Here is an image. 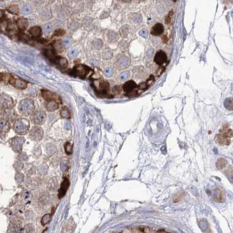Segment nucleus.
I'll list each match as a JSON object with an SVG mask.
<instances>
[{"instance_id":"47","label":"nucleus","mask_w":233,"mask_h":233,"mask_svg":"<svg viewBox=\"0 0 233 233\" xmlns=\"http://www.w3.org/2000/svg\"><path fill=\"white\" fill-rule=\"evenodd\" d=\"M173 1H176V0H173Z\"/></svg>"},{"instance_id":"27","label":"nucleus","mask_w":233,"mask_h":233,"mask_svg":"<svg viewBox=\"0 0 233 233\" xmlns=\"http://www.w3.org/2000/svg\"><path fill=\"white\" fill-rule=\"evenodd\" d=\"M60 116L63 118L68 119L70 118V114L69 110L67 107H63L60 112Z\"/></svg>"},{"instance_id":"30","label":"nucleus","mask_w":233,"mask_h":233,"mask_svg":"<svg viewBox=\"0 0 233 233\" xmlns=\"http://www.w3.org/2000/svg\"><path fill=\"white\" fill-rule=\"evenodd\" d=\"M57 181L55 178H53L49 181L48 187L50 190H55L57 188Z\"/></svg>"},{"instance_id":"18","label":"nucleus","mask_w":233,"mask_h":233,"mask_svg":"<svg viewBox=\"0 0 233 233\" xmlns=\"http://www.w3.org/2000/svg\"><path fill=\"white\" fill-rule=\"evenodd\" d=\"M16 25H17L18 28L21 31H25L28 26V25H29L28 20L25 18H21L17 21Z\"/></svg>"},{"instance_id":"5","label":"nucleus","mask_w":233,"mask_h":233,"mask_svg":"<svg viewBox=\"0 0 233 233\" xmlns=\"http://www.w3.org/2000/svg\"><path fill=\"white\" fill-rule=\"evenodd\" d=\"M14 105L13 100L10 95L5 94L0 95V108L4 110L10 109Z\"/></svg>"},{"instance_id":"32","label":"nucleus","mask_w":233,"mask_h":233,"mask_svg":"<svg viewBox=\"0 0 233 233\" xmlns=\"http://www.w3.org/2000/svg\"><path fill=\"white\" fill-rule=\"evenodd\" d=\"M54 49L57 51H61L62 49V43L60 40H58L54 42L53 43Z\"/></svg>"},{"instance_id":"45","label":"nucleus","mask_w":233,"mask_h":233,"mask_svg":"<svg viewBox=\"0 0 233 233\" xmlns=\"http://www.w3.org/2000/svg\"><path fill=\"white\" fill-rule=\"evenodd\" d=\"M123 1H124V2H130V1H131L132 0H122Z\"/></svg>"},{"instance_id":"49","label":"nucleus","mask_w":233,"mask_h":233,"mask_svg":"<svg viewBox=\"0 0 233 233\" xmlns=\"http://www.w3.org/2000/svg\"><path fill=\"white\" fill-rule=\"evenodd\" d=\"M140 1H143V0H140Z\"/></svg>"},{"instance_id":"26","label":"nucleus","mask_w":233,"mask_h":233,"mask_svg":"<svg viewBox=\"0 0 233 233\" xmlns=\"http://www.w3.org/2000/svg\"><path fill=\"white\" fill-rule=\"evenodd\" d=\"M64 149L66 153L68 155H71L73 153V146L72 144H71L70 142H67L64 145Z\"/></svg>"},{"instance_id":"40","label":"nucleus","mask_w":233,"mask_h":233,"mask_svg":"<svg viewBox=\"0 0 233 233\" xmlns=\"http://www.w3.org/2000/svg\"><path fill=\"white\" fill-rule=\"evenodd\" d=\"M172 12L171 11L170 12V13L168 14V15L166 17V19H165V22L166 24H170L171 21L172 16Z\"/></svg>"},{"instance_id":"39","label":"nucleus","mask_w":233,"mask_h":233,"mask_svg":"<svg viewBox=\"0 0 233 233\" xmlns=\"http://www.w3.org/2000/svg\"><path fill=\"white\" fill-rule=\"evenodd\" d=\"M65 33V31L62 29L56 30L54 32V35L56 36H62Z\"/></svg>"},{"instance_id":"46","label":"nucleus","mask_w":233,"mask_h":233,"mask_svg":"<svg viewBox=\"0 0 233 233\" xmlns=\"http://www.w3.org/2000/svg\"><path fill=\"white\" fill-rule=\"evenodd\" d=\"M4 1V0H0V2H1V1Z\"/></svg>"},{"instance_id":"15","label":"nucleus","mask_w":233,"mask_h":233,"mask_svg":"<svg viewBox=\"0 0 233 233\" xmlns=\"http://www.w3.org/2000/svg\"><path fill=\"white\" fill-rule=\"evenodd\" d=\"M164 28L162 24L158 23L155 25L151 30V34L153 36H159L164 33Z\"/></svg>"},{"instance_id":"23","label":"nucleus","mask_w":233,"mask_h":233,"mask_svg":"<svg viewBox=\"0 0 233 233\" xmlns=\"http://www.w3.org/2000/svg\"><path fill=\"white\" fill-rule=\"evenodd\" d=\"M227 164V161H226V159H224L223 158H220L217 161L216 165L217 168H218L219 170H221V169L224 168V167H226Z\"/></svg>"},{"instance_id":"22","label":"nucleus","mask_w":233,"mask_h":233,"mask_svg":"<svg viewBox=\"0 0 233 233\" xmlns=\"http://www.w3.org/2000/svg\"><path fill=\"white\" fill-rule=\"evenodd\" d=\"M45 55L49 59V60H50L51 61H56V60H57V59L58 58L55 55V53H54V51L51 49H48L45 51Z\"/></svg>"},{"instance_id":"11","label":"nucleus","mask_w":233,"mask_h":233,"mask_svg":"<svg viewBox=\"0 0 233 233\" xmlns=\"http://www.w3.org/2000/svg\"><path fill=\"white\" fill-rule=\"evenodd\" d=\"M8 82L16 88L19 89H24L27 86V83L26 81L19 78H15L11 75L10 76Z\"/></svg>"},{"instance_id":"13","label":"nucleus","mask_w":233,"mask_h":233,"mask_svg":"<svg viewBox=\"0 0 233 233\" xmlns=\"http://www.w3.org/2000/svg\"><path fill=\"white\" fill-rule=\"evenodd\" d=\"M167 60V54L165 53V51L162 50H160L159 51H158L156 54L154 58V61L158 65H161L165 63Z\"/></svg>"},{"instance_id":"24","label":"nucleus","mask_w":233,"mask_h":233,"mask_svg":"<svg viewBox=\"0 0 233 233\" xmlns=\"http://www.w3.org/2000/svg\"><path fill=\"white\" fill-rule=\"evenodd\" d=\"M78 49L77 48H73L68 51V57L70 59H73L78 56Z\"/></svg>"},{"instance_id":"17","label":"nucleus","mask_w":233,"mask_h":233,"mask_svg":"<svg viewBox=\"0 0 233 233\" xmlns=\"http://www.w3.org/2000/svg\"><path fill=\"white\" fill-rule=\"evenodd\" d=\"M214 200L216 202H223L225 200L226 195L220 189L217 188L216 190L214 195Z\"/></svg>"},{"instance_id":"37","label":"nucleus","mask_w":233,"mask_h":233,"mask_svg":"<svg viewBox=\"0 0 233 233\" xmlns=\"http://www.w3.org/2000/svg\"><path fill=\"white\" fill-rule=\"evenodd\" d=\"M51 219V217H50V214H46L45 216H44L43 217H42V224L44 225V224H46L47 223H48L50 220Z\"/></svg>"},{"instance_id":"41","label":"nucleus","mask_w":233,"mask_h":233,"mask_svg":"<svg viewBox=\"0 0 233 233\" xmlns=\"http://www.w3.org/2000/svg\"><path fill=\"white\" fill-rule=\"evenodd\" d=\"M105 73L107 75H110V74H111V69L109 68H106L105 70Z\"/></svg>"},{"instance_id":"34","label":"nucleus","mask_w":233,"mask_h":233,"mask_svg":"<svg viewBox=\"0 0 233 233\" xmlns=\"http://www.w3.org/2000/svg\"><path fill=\"white\" fill-rule=\"evenodd\" d=\"M63 45L64 46H65V48H69L71 45V41L70 39L68 38H64L63 40Z\"/></svg>"},{"instance_id":"8","label":"nucleus","mask_w":233,"mask_h":233,"mask_svg":"<svg viewBox=\"0 0 233 233\" xmlns=\"http://www.w3.org/2000/svg\"><path fill=\"white\" fill-rule=\"evenodd\" d=\"M25 139L23 137H15L12 140L11 147L15 153H20L22 151V146L24 144Z\"/></svg>"},{"instance_id":"35","label":"nucleus","mask_w":233,"mask_h":233,"mask_svg":"<svg viewBox=\"0 0 233 233\" xmlns=\"http://www.w3.org/2000/svg\"><path fill=\"white\" fill-rule=\"evenodd\" d=\"M103 57H104L105 59H109L110 58H111V57H112V53L110 52L109 49H105V51H103Z\"/></svg>"},{"instance_id":"29","label":"nucleus","mask_w":233,"mask_h":233,"mask_svg":"<svg viewBox=\"0 0 233 233\" xmlns=\"http://www.w3.org/2000/svg\"><path fill=\"white\" fill-rule=\"evenodd\" d=\"M7 11L9 13L13 14V15H18L19 12V10L18 8V7L16 5L10 6V7L8 8Z\"/></svg>"},{"instance_id":"7","label":"nucleus","mask_w":233,"mask_h":233,"mask_svg":"<svg viewBox=\"0 0 233 233\" xmlns=\"http://www.w3.org/2000/svg\"><path fill=\"white\" fill-rule=\"evenodd\" d=\"M96 91L102 95L106 94L109 91V84L103 80H96L94 82Z\"/></svg>"},{"instance_id":"20","label":"nucleus","mask_w":233,"mask_h":233,"mask_svg":"<svg viewBox=\"0 0 233 233\" xmlns=\"http://www.w3.org/2000/svg\"><path fill=\"white\" fill-rule=\"evenodd\" d=\"M42 95L43 98H44L48 102L50 101V100H56L55 95L53 92H51L49 91L43 90L42 92Z\"/></svg>"},{"instance_id":"6","label":"nucleus","mask_w":233,"mask_h":233,"mask_svg":"<svg viewBox=\"0 0 233 233\" xmlns=\"http://www.w3.org/2000/svg\"><path fill=\"white\" fill-rule=\"evenodd\" d=\"M43 136L44 130L40 126H33L29 132V138L35 141H39L42 140Z\"/></svg>"},{"instance_id":"2","label":"nucleus","mask_w":233,"mask_h":233,"mask_svg":"<svg viewBox=\"0 0 233 233\" xmlns=\"http://www.w3.org/2000/svg\"><path fill=\"white\" fill-rule=\"evenodd\" d=\"M18 110L24 116L27 117L34 111L35 105L33 101L29 99L26 98L21 100L18 104Z\"/></svg>"},{"instance_id":"48","label":"nucleus","mask_w":233,"mask_h":233,"mask_svg":"<svg viewBox=\"0 0 233 233\" xmlns=\"http://www.w3.org/2000/svg\"><path fill=\"white\" fill-rule=\"evenodd\" d=\"M77 1H80V0H77Z\"/></svg>"},{"instance_id":"28","label":"nucleus","mask_w":233,"mask_h":233,"mask_svg":"<svg viewBox=\"0 0 233 233\" xmlns=\"http://www.w3.org/2000/svg\"><path fill=\"white\" fill-rule=\"evenodd\" d=\"M32 12V7L29 4H25L22 8V12L24 15H29Z\"/></svg>"},{"instance_id":"1","label":"nucleus","mask_w":233,"mask_h":233,"mask_svg":"<svg viewBox=\"0 0 233 233\" xmlns=\"http://www.w3.org/2000/svg\"><path fill=\"white\" fill-rule=\"evenodd\" d=\"M233 137V130L230 129L229 124H224L223 128L220 130L219 134L215 137V141L221 146H229Z\"/></svg>"},{"instance_id":"42","label":"nucleus","mask_w":233,"mask_h":233,"mask_svg":"<svg viewBox=\"0 0 233 233\" xmlns=\"http://www.w3.org/2000/svg\"><path fill=\"white\" fill-rule=\"evenodd\" d=\"M109 37L110 39L113 40L115 38V33L113 32H110L109 35Z\"/></svg>"},{"instance_id":"36","label":"nucleus","mask_w":233,"mask_h":233,"mask_svg":"<svg viewBox=\"0 0 233 233\" xmlns=\"http://www.w3.org/2000/svg\"><path fill=\"white\" fill-rule=\"evenodd\" d=\"M52 29V26L50 24L45 25L44 26V33L45 35H48L50 31H51Z\"/></svg>"},{"instance_id":"43","label":"nucleus","mask_w":233,"mask_h":233,"mask_svg":"<svg viewBox=\"0 0 233 233\" xmlns=\"http://www.w3.org/2000/svg\"><path fill=\"white\" fill-rule=\"evenodd\" d=\"M4 74L0 73V81H4Z\"/></svg>"},{"instance_id":"44","label":"nucleus","mask_w":233,"mask_h":233,"mask_svg":"<svg viewBox=\"0 0 233 233\" xmlns=\"http://www.w3.org/2000/svg\"><path fill=\"white\" fill-rule=\"evenodd\" d=\"M4 16V12L2 10L0 9V19H1Z\"/></svg>"},{"instance_id":"12","label":"nucleus","mask_w":233,"mask_h":233,"mask_svg":"<svg viewBox=\"0 0 233 233\" xmlns=\"http://www.w3.org/2000/svg\"><path fill=\"white\" fill-rule=\"evenodd\" d=\"M11 129V124L5 119L0 118V135H5Z\"/></svg>"},{"instance_id":"3","label":"nucleus","mask_w":233,"mask_h":233,"mask_svg":"<svg viewBox=\"0 0 233 233\" xmlns=\"http://www.w3.org/2000/svg\"><path fill=\"white\" fill-rule=\"evenodd\" d=\"M30 122L29 121L25 118L16 119L13 125V129L15 132L19 135L26 134L29 130Z\"/></svg>"},{"instance_id":"9","label":"nucleus","mask_w":233,"mask_h":233,"mask_svg":"<svg viewBox=\"0 0 233 233\" xmlns=\"http://www.w3.org/2000/svg\"><path fill=\"white\" fill-rule=\"evenodd\" d=\"M90 71V68L85 65H77L74 68L73 73L75 76L80 78H84Z\"/></svg>"},{"instance_id":"21","label":"nucleus","mask_w":233,"mask_h":233,"mask_svg":"<svg viewBox=\"0 0 233 233\" xmlns=\"http://www.w3.org/2000/svg\"><path fill=\"white\" fill-rule=\"evenodd\" d=\"M29 32L32 36L34 37H37L40 35L42 29H41L40 27H39L38 26H35L30 29Z\"/></svg>"},{"instance_id":"4","label":"nucleus","mask_w":233,"mask_h":233,"mask_svg":"<svg viewBox=\"0 0 233 233\" xmlns=\"http://www.w3.org/2000/svg\"><path fill=\"white\" fill-rule=\"evenodd\" d=\"M47 119V115L45 112L36 110L33 112L31 116V122L35 125H42L45 122Z\"/></svg>"},{"instance_id":"38","label":"nucleus","mask_w":233,"mask_h":233,"mask_svg":"<svg viewBox=\"0 0 233 233\" xmlns=\"http://www.w3.org/2000/svg\"><path fill=\"white\" fill-rule=\"evenodd\" d=\"M45 0H33V2L34 5L36 7H39L42 5L44 2Z\"/></svg>"},{"instance_id":"31","label":"nucleus","mask_w":233,"mask_h":233,"mask_svg":"<svg viewBox=\"0 0 233 233\" xmlns=\"http://www.w3.org/2000/svg\"><path fill=\"white\" fill-rule=\"evenodd\" d=\"M224 105L229 110H233V98H228L226 100Z\"/></svg>"},{"instance_id":"25","label":"nucleus","mask_w":233,"mask_h":233,"mask_svg":"<svg viewBox=\"0 0 233 233\" xmlns=\"http://www.w3.org/2000/svg\"><path fill=\"white\" fill-rule=\"evenodd\" d=\"M57 60L58 62V64L60 65V66L61 67V68H65L68 66V61L66 59H65L64 57H58Z\"/></svg>"},{"instance_id":"16","label":"nucleus","mask_w":233,"mask_h":233,"mask_svg":"<svg viewBox=\"0 0 233 233\" xmlns=\"http://www.w3.org/2000/svg\"><path fill=\"white\" fill-rule=\"evenodd\" d=\"M137 87L136 83L133 80H129L125 83L123 86V89L126 94H130Z\"/></svg>"},{"instance_id":"10","label":"nucleus","mask_w":233,"mask_h":233,"mask_svg":"<svg viewBox=\"0 0 233 233\" xmlns=\"http://www.w3.org/2000/svg\"><path fill=\"white\" fill-rule=\"evenodd\" d=\"M129 233H162V230H159L154 228H151L145 226H140L135 228H130Z\"/></svg>"},{"instance_id":"14","label":"nucleus","mask_w":233,"mask_h":233,"mask_svg":"<svg viewBox=\"0 0 233 233\" xmlns=\"http://www.w3.org/2000/svg\"><path fill=\"white\" fill-rule=\"evenodd\" d=\"M69 185H70V181L67 178H66L64 179V181H63V182L61 183L60 188L59 189V194H58V196H59V199H61L66 195V192L69 188Z\"/></svg>"},{"instance_id":"33","label":"nucleus","mask_w":233,"mask_h":233,"mask_svg":"<svg viewBox=\"0 0 233 233\" xmlns=\"http://www.w3.org/2000/svg\"><path fill=\"white\" fill-rule=\"evenodd\" d=\"M102 42L99 39H96L93 42V45L95 48L97 50L100 49L102 47Z\"/></svg>"},{"instance_id":"19","label":"nucleus","mask_w":233,"mask_h":233,"mask_svg":"<svg viewBox=\"0 0 233 233\" xmlns=\"http://www.w3.org/2000/svg\"><path fill=\"white\" fill-rule=\"evenodd\" d=\"M59 108V103L56 100L48 101L46 105V109L49 112H53Z\"/></svg>"}]
</instances>
